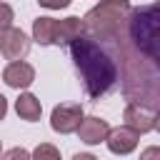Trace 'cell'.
Instances as JSON below:
<instances>
[{
    "instance_id": "15",
    "label": "cell",
    "mask_w": 160,
    "mask_h": 160,
    "mask_svg": "<svg viewBox=\"0 0 160 160\" xmlns=\"http://www.w3.org/2000/svg\"><path fill=\"white\" fill-rule=\"evenodd\" d=\"M42 8H50V10H60V8H68L70 0H38Z\"/></svg>"
},
{
    "instance_id": "4",
    "label": "cell",
    "mask_w": 160,
    "mask_h": 160,
    "mask_svg": "<svg viewBox=\"0 0 160 160\" xmlns=\"http://www.w3.org/2000/svg\"><path fill=\"white\" fill-rule=\"evenodd\" d=\"M82 32L85 30H82L80 18H65V20L38 18L32 22V40L40 45H70Z\"/></svg>"
},
{
    "instance_id": "8",
    "label": "cell",
    "mask_w": 160,
    "mask_h": 160,
    "mask_svg": "<svg viewBox=\"0 0 160 160\" xmlns=\"http://www.w3.org/2000/svg\"><path fill=\"white\" fill-rule=\"evenodd\" d=\"M122 120H125L128 128H132V130H138V132H150V130H155L158 115L150 112V110H145V108H140V105L128 102V108H125V112H122Z\"/></svg>"
},
{
    "instance_id": "12",
    "label": "cell",
    "mask_w": 160,
    "mask_h": 160,
    "mask_svg": "<svg viewBox=\"0 0 160 160\" xmlns=\"http://www.w3.org/2000/svg\"><path fill=\"white\" fill-rule=\"evenodd\" d=\"M32 160H60V150L50 142H40L32 152Z\"/></svg>"
},
{
    "instance_id": "11",
    "label": "cell",
    "mask_w": 160,
    "mask_h": 160,
    "mask_svg": "<svg viewBox=\"0 0 160 160\" xmlns=\"http://www.w3.org/2000/svg\"><path fill=\"white\" fill-rule=\"evenodd\" d=\"M15 110H18V115L22 118V120H28V122H35L38 118H40V100L35 98V95H30V92H25V95H20L18 98V102H15Z\"/></svg>"
},
{
    "instance_id": "5",
    "label": "cell",
    "mask_w": 160,
    "mask_h": 160,
    "mask_svg": "<svg viewBox=\"0 0 160 160\" xmlns=\"http://www.w3.org/2000/svg\"><path fill=\"white\" fill-rule=\"evenodd\" d=\"M80 122H82V108L75 105V102H62V105H58V108L52 110V115H50L52 130H55V132H62V135L75 132V130L80 128Z\"/></svg>"
},
{
    "instance_id": "2",
    "label": "cell",
    "mask_w": 160,
    "mask_h": 160,
    "mask_svg": "<svg viewBox=\"0 0 160 160\" xmlns=\"http://www.w3.org/2000/svg\"><path fill=\"white\" fill-rule=\"evenodd\" d=\"M70 58L75 62V70L82 80V88L88 98L98 100L102 98L118 80V65L110 58V52L88 35H80L70 42Z\"/></svg>"
},
{
    "instance_id": "14",
    "label": "cell",
    "mask_w": 160,
    "mask_h": 160,
    "mask_svg": "<svg viewBox=\"0 0 160 160\" xmlns=\"http://www.w3.org/2000/svg\"><path fill=\"white\" fill-rule=\"evenodd\" d=\"M2 160H32V155L28 150H22V148H12V150H8L2 155Z\"/></svg>"
},
{
    "instance_id": "13",
    "label": "cell",
    "mask_w": 160,
    "mask_h": 160,
    "mask_svg": "<svg viewBox=\"0 0 160 160\" xmlns=\"http://www.w3.org/2000/svg\"><path fill=\"white\" fill-rule=\"evenodd\" d=\"M12 25V8L0 2V30H8Z\"/></svg>"
},
{
    "instance_id": "19",
    "label": "cell",
    "mask_w": 160,
    "mask_h": 160,
    "mask_svg": "<svg viewBox=\"0 0 160 160\" xmlns=\"http://www.w3.org/2000/svg\"><path fill=\"white\" fill-rule=\"evenodd\" d=\"M155 130H160V115H158V120H155Z\"/></svg>"
},
{
    "instance_id": "7",
    "label": "cell",
    "mask_w": 160,
    "mask_h": 160,
    "mask_svg": "<svg viewBox=\"0 0 160 160\" xmlns=\"http://www.w3.org/2000/svg\"><path fill=\"white\" fill-rule=\"evenodd\" d=\"M138 140H140V132L132 130V128H128V125L110 130L108 138H105L110 152H115V155H128V152H132V150L138 148Z\"/></svg>"
},
{
    "instance_id": "1",
    "label": "cell",
    "mask_w": 160,
    "mask_h": 160,
    "mask_svg": "<svg viewBox=\"0 0 160 160\" xmlns=\"http://www.w3.org/2000/svg\"><path fill=\"white\" fill-rule=\"evenodd\" d=\"M108 42L120 62L125 100L160 115V0L130 8Z\"/></svg>"
},
{
    "instance_id": "17",
    "label": "cell",
    "mask_w": 160,
    "mask_h": 160,
    "mask_svg": "<svg viewBox=\"0 0 160 160\" xmlns=\"http://www.w3.org/2000/svg\"><path fill=\"white\" fill-rule=\"evenodd\" d=\"M72 160H98V158L90 152H78V155H72Z\"/></svg>"
},
{
    "instance_id": "6",
    "label": "cell",
    "mask_w": 160,
    "mask_h": 160,
    "mask_svg": "<svg viewBox=\"0 0 160 160\" xmlns=\"http://www.w3.org/2000/svg\"><path fill=\"white\" fill-rule=\"evenodd\" d=\"M28 50H30V40H28V35L22 30L8 28V30L0 32V52H2L5 60H12V62L22 60L28 55Z\"/></svg>"
},
{
    "instance_id": "18",
    "label": "cell",
    "mask_w": 160,
    "mask_h": 160,
    "mask_svg": "<svg viewBox=\"0 0 160 160\" xmlns=\"http://www.w3.org/2000/svg\"><path fill=\"white\" fill-rule=\"evenodd\" d=\"M5 112H8V100H5L2 95H0V120L5 118Z\"/></svg>"
},
{
    "instance_id": "9",
    "label": "cell",
    "mask_w": 160,
    "mask_h": 160,
    "mask_svg": "<svg viewBox=\"0 0 160 160\" xmlns=\"http://www.w3.org/2000/svg\"><path fill=\"white\" fill-rule=\"evenodd\" d=\"M2 80L10 88H28L35 80V70H32V65H28L22 60H15L2 70Z\"/></svg>"
},
{
    "instance_id": "10",
    "label": "cell",
    "mask_w": 160,
    "mask_h": 160,
    "mask_svg": "<svg viewBox=\"0 0 160 160\" xmlns=\"http://www.w3.org/2000/svg\"><path fill=\"white\" fill-rule=\"evenodd\" d=\"M108 132H110V125H108L105 120H100V118H82L80 128H78L80 140L88 142V145H98V142H102V140L108 138Z\"/></svg>"
},
{
    "instance_id": "3",
    "label": "cell",
    "mask_w": 160,
    "mask_h": 160,
    "mask_svg": "<svg viewBox=\"0 0 160 160\" xmlns=\"http://www.w3.org/2000/svg\"><path fill=\"white\" fill-rule=\"evenodd\" d=\"M130 8V0H105L82 18V30L95 40H110Z\"/></svg>"
},
{
    "instance_id": "16",
    "label": "cell",
    "mask_w": 160,
    "mask_h": 160,
    "mask_svg": "<svg viewBox=\"0 0 160 160\" xmlns=\"http://www.w3.org/2000/svg\"><path fill=\"white\" fill-rule=\"evenodd\" d=\"M140 160H160V148L152 145V148H145L140 152Z\"/></svg>"
}]
</instances>
